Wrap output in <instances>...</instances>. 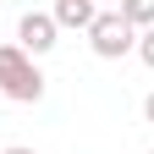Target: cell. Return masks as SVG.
<instances>
[{"instance_id": "6da1fadb", "label": "cell", "mask_w": 154, "mask_h": 154, "mask_svg": "<svg viewBox=\"0 0 154 154\" xmlns=\"http://www.w3.org/2000/svg\"><path fill=\"white\" fill-rule=\"evenodd\" d=\"M0 94L11 105H38L44 99V72L22 44H0Z\"/></svg>"}, {"instance_id": "7a4b0ae2", "label": "cell", "mask_w": 154, "mask_h": 154, "mask_svg": "<svg viewBox=\"0 0 154 154\" xmlns=\"http://www.w3.org/2000/svg\"><path fill=\"white\" fill-rule=\"evenodd\" d=\"M88 50L99 55V61H121V55L138 50V28H132L121 11H99L94 28H88Z\"/></svg>"}, {"instance_id": "3957f363", "label": "cell", "mask_w": 154, "mask_h": 154, "mask_svg": "<svg viewBox=\"0 0 154 154\" xmlns=\"http://www.w3.org/2000/svg\"><path fill=\"white\" fill-rule=\"evenodd\" d=\"M55 33H61V28H55V17H50V11H28L22 22H17V44H22L33 61H38V55H50L55 44H61Z\"/></svg>"}, {"instance_id": "277c9868", "label": "cell", "mask_w": 154, "mask_h": 154, "mask_svg": "<svg viewBox=\"0 0 154 154\" xmlns=\"http://www.w3.org/2000/svg\"><path fill=\"white\" fill-rule=\"evenodd\" d=\"M50 17H55V28H83V33H88L99 11H94V0H55Z\"/></svg>"}, {"instance_id": "5b68a950", "label": "cell", "mask_w": 154, "mask_h": 154, "mask_svg": "<svg viewBox=\"0 0 154 154\" xmlns=\"http://www.w3.org/2000/svg\"><path fill=\"white\" fill-rule=\"evenodd\" d=\"M116 11H121V17H127L138 33H143V28H154V0H121Z\"/></svg>"}, {"instance_id": "8992f818", "label": "cell", "mask_w": 154, "mask_h": 154, "mask_svg": "<svg viewBox=\"0 0 154 154\" xmlns=\"http://www.w3.org/2000/svg\"><path fill=\"white\" fill-rule=\"evenodd\" d=\"M138 61H143V66H154V28H143V33H138Z\"/></svg>"}, {"instance_id": "52a82bcc", "label": "cell", "mask_w": 154, "mask_h": 154, "mask_svg": "<svg viewBox=\"0 0 154 154\" xmlns=\"http://www.w3.org/2000/svg\"><path fill=\"white\" fill-rule=\"evenodd\" d=\"M143 116H149V127H154V94H149V99H143Z\"/></svg>"}, {"instance_id": "ba28073f", "label": "cell", "mask_w": 154, "mask_h": 154, "mask_svg": "<svg viewBox=\"0 0 154 154\" xmlns=\"http://www.w3.org/2000/svg\"><path fill=\"white\" fill-rule=\"evenodd\" d=\"M6 154H38V149H22V143H17V149H6Z\"/></svg>"}, {"instance_id": "9c48e42d", "label": "cell", "mask_w": 154, "mask_h": 154, "mask_svg": "<svg viewBox=\"0 0 154 154\" xmlns=\"http://www.w3.org/2000/svg\"><path fill=\"white\" fill-rule=\"evenodd\" d=\"M149 154H154V149H149Z\"/></svg>"}]
</instances>
